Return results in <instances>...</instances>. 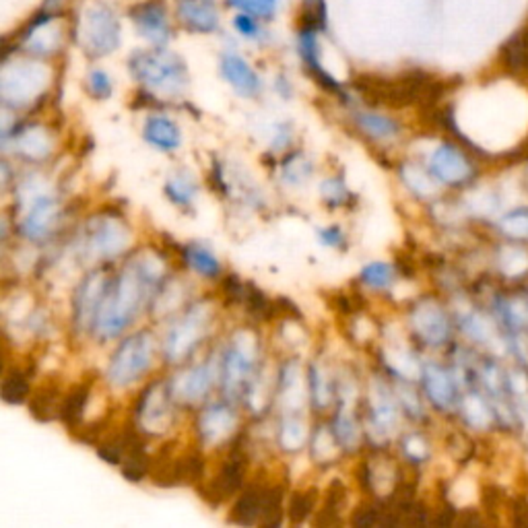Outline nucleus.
<instances>
[{"label":"nucleus","instance_id":"obj_1","mask_svg":"<svg viewBox=\"0 0 528 528\" xmlns=\"http://www.w3.org/2000/svg\"><path fill=\"white\" fill-rule=\"evenodd\" d=\"M130 72L140 83L180 89L186 83V66L176 54L166 50H140L135 52L129 61Z\"/></svg>","mask_w":528,"mask_h":528},{"label":"nucleus","instance_id":"obj_2","mask_svg":"<svg viewBox=\"0 0 528 528\" xmlns=\"http://www.w3.org/2000/svg\"><path fill=\"white\" fill-rule=\"evenodd\" d=\"M83 42L85 52L93 58L106 56L118 48V43H120V25H118L116 14L108 5L98 3L87 9Z\"/></svg>","mask_w":528,"mask_h":528},{"label":"nucleus","instance_id":"obj_3","mask_svg":"<svg viewBox=\"0 0 528 528\" xmlns=\"http://www.w3.org/2000/svg\"><path fill=\"white\" fill-rule=\"evenodd\" d=\"M129 17L135 24L137 32L151 42L153 46H166L172 40V25H169L168 6L163 0H143L135 6H130Z\"/></svg>","mask_w":528,"mask_h":528},{"label":"nucleus","instance_id":"obj_4","mask_svg":"<svg viewBox=\"0 0 528 528\" xmlns=\"http://www.w3.org/2000/svg\"><path fill=\"white\" fill-rule=\"evenodd\" d=\"M244 475H246V463H244V456L240 452H235V455L226 460V465L221 466L215 481L209 483V485L200 487V497L211 505H221L234 494L240 492L244 485Z\"/></svg>","mask_w":528,"mask_h":528},{"label":"nucleus","instance_id":"obj_5","mask_svg":"<svg viewBox=\"0 0 528 528\" xmlns=\"http://www.w3.org/2000/svg\"><path fill=\"white\" fill-rule=\"evenodd\" d=\"M176 14L182 27L192 34H213L219 27L215 0H178Z\"/></svg>","mask_w":528,"mask_h":528},{"label":"nucleus","instance_id":"obj_6","mask_svg":"<svg viewBox=\"0 0 528 528\" xmlns=\"http://www.w3.org/2000/svg\"><path fill=\"white\" fill-rule=\"evenodd\" d=\"M221 74L226 77V81L232 85L237 93L248 95V98H254L260 91V79L254 72V69L244 61L242 56L232 54H223L221 58Z\"/></svg>","mask_w":528,"mask_h":528},{"label":"nucleus","instance_id":"obj_7","mask_svg":"<svg viewBox=\"0 0 528 528\" xmlns=\"http://www.w3.org/2000/svg\"><path fill=\"white\" fill-rule=\"evenodd\" d=\"M264 489L263 485H250L237 497L229 520L235 524H258L264 512Z\"/></svg>","mask_w":528,"mask_h":528},{"label":"nucleus","instance_id":"obj_8","mask_svg":"<svg viewBox=\"0 0 528 528\" xmlns=\"http://www.w3.org/2000/svg\"><path fill=\"white\" fill-rule=\"evenodd\" d=\"M145 140L161 151H174L180 145V130L169 118L153 116L145 122Z\"/></svg>","mask_w":528,"mask_h":528},{"label":"nucleus","instance_id":"obj_9","mask_svg":"<svg viewBox=\"0 0 528 528\" xmlns=\"http://www.w3.org/2000/svg\"><path fill=\"white\" fill-rule=\"evenodd\" d=\"M61 386L56 382L48 380L43 386L37 389V392L34 394V400L29 408H32V415L37 421H50L54 418L56 413H61Z\"/></svg>","mask_w":528,"mask_h":528},{"label":"nucleus","instance_id":"obj_10","mask_svg":"<svg viewBox=\"0 0 528 528\" xmlns=\"http://www.w3.org/2000/svg\"><path fill=\"white\" fill-rule=\"evenodd\" d=\"M89 392H91V382H81L72 386L69 394H66L64 403L61 405V419L64 421V426L74 427L81 421V418H83Z\"/></svg>","mask_w":528,"mask_h":528},{"label":"nucleus","instance_id":"obj_11","mask_svg":"<svg viewBox=\"0 0 528 528\" xmlns=\"http://www.w3.org/2000/svg\"><path fill=\"white\" fill-rule=\"evenodd\" d=\"M347 497V487L339 479L332 481V485L329 487V495H326L324 508L320 510V514L316 516L314 523L318 526H334L341 524V508H343Z\"/></svg>","mask_w":528,"mask_h":528},{"label":"nucleus","instance_id":"obj_12","mask_svg":"<svg viewBox=\"0 0 528 528\" xmlns=\"http://www.w3.org/2000/svg\"><path fill=\"white\" fill-rule=\"evenodd\" d=\"M357 126L366 132V135L374 139H389L398 132V124L389 116H378V114H357Z\"/></svg>","mask_w":528,"mask_h":528},{"label":"nucleus","instance_id":"obj_13","mask_svg":"<svg viewBox=\"0 0 528 528\" xmlns=\"http://www.w3.org/2000/svg\"><path fill=\"white\" fill-rule=\"evenodd\" d=\"M186 263H188L197 273L205 274V277H217L221 273L219 260L203 246H190L186 250Z\"/></svg>","mask_w":528,"mask_h":528},{"label":"nucleus","instance_id":"obj_14","mask_svg":"<svg viewBox=\"0 0 528 528\" xmlns=\"http://www.w3.org/2000/svg\"><path fill=\"white\" fill-rule=\"evenodd\" d=\"M29 394V374L27 371H11L5 378L3 397L9 405H21Z\"/></svg>","mask_w":528,"mask_h":528},{"label":"nucleus","instance_id":"obj_15","mask_svg":"<svg viewBox=\"0 0 528 528\" xmlns=\"http://www.w3.org/2000/svg\"><path fill=\"white\" fill-rule=\"evenodd\" d=\"M316 495H318L316 489H310V492L295 494L292 497V504H289V520H292L293 524H302L303 520H308L312 510H314Z\"/></svg>","mask_w":528,"mask_h":528},{"label":"nucleus","instance_id":"obj_16","mask_svg":"<svg viewBox=\"0 0 528 528\" xmlns=\"http://www.w3.org/2000/svg\"><path fill=\"white\" fill-rule=\"evenodd\" d=\"M277 3L279 0H227V5L234 6V9L250 13L260 19H271L277 11Z\"/></svg>","mask_w":528,"mask_h":528},{"label":"nucleus","instance_id":"obj_17","mask_svg":"<svg viewBox=\"0 0 528 528\" xmlns=\"http://www.w3.org/2000/svg\"><path fill=\"white\" fill-rule=\"evenodd\" d=\"M361 283L374 287V289H386L392 283V271L389 264L382 263H371L361 271Z\"/></svg>","mask_w":528,"mask_h":528},{"label":"nucleus","instance_id":"obj_18","mask_svg":"<svg viewBox=\"0 0 528 528\" xmlns=\"http://www.w3.org/2000/svg\"><path fill=\"white\" fill-rule=\"evenodd\" d=\"M87 91L95 100H108L111 95V79L106 71L95 69L87 77Z\"/></svg>","mask_w":528,"mask_h":528},{"label":"nucleus","instance_id":"obj_19","mask_svg":"<svg viewBox=\"0 0 528 528\" xmlns=\"http://www.w3.org/2000/svg\"><path fill=\"white\" fill-rule=\"evenodd\" d=\"M234 27L244 37H248V40H260V37H263V34H264L263 25H260L254 14H250V13L237 14V17L234 19Z\"/></svg>","mask_w":528,"mask_h":528},{"label":"nucleus","instance_id":"obj_20","mask_svg":"<svg viewBox=\"0 0 528 528\" xmlns=\"http://www.w3.org/2000/svg\"><path fill=\"white\" fill-rule=\"evenodd\" d=\"M384 512L380 508H376L374 504H363L353 512L351 524L353 526H374L380 524Z\"/></svg>","mask_w":528,"mask_h":528},{"label":"nucleus","instance_id":"obj_21","mask_svg":"<svg viewBox=\"0 0 528 528\" xmlns=\"http://www.w3.org/2000/svg\"><path fill=\"white\" fill-rule=\"evenodd\" d=\"M320 237H322V242L329 244V246H341V244H343V232H341V227L337 226L322 229V232H320Z\"/></svg>","mask_w":528,"mask_h":528},{"label":"nucleus","instance_id":"obj_22","mask_svg":"<svg viewBox=\"0 0 528 528\" xmlns=\"http://www.w3.org/2000/svg\"><path fill=\"white\" fill-rule=\"evenodd\" d=\"M66 0H43V6L42 9L52 11V13H61L62 6H64Z\"/></svg>","mask_w":528,"mask_h":528}]
</instances>
